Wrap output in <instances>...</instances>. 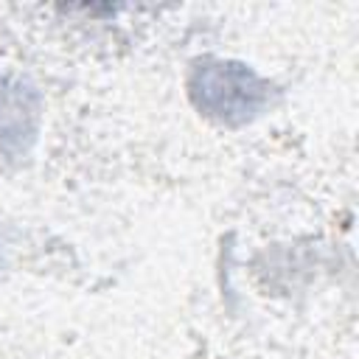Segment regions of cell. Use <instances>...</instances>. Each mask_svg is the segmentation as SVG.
<instances>
[{"instance_id": "1", "label": "cell", "mask_w": 359, "mask_h": 359, "mask_svg": "<svg viewBox=\"0 0 359 359\" xmlns=\"http://www.w3.org/2000/svg\"><path fill=\"white\" fill-rule=\"evenodd\" d=\"M191 93L199 109L227 123L252 118L266 101V84L250 67L233 62L199 65L194 70Z\"/></svg>"}]
</instances>
